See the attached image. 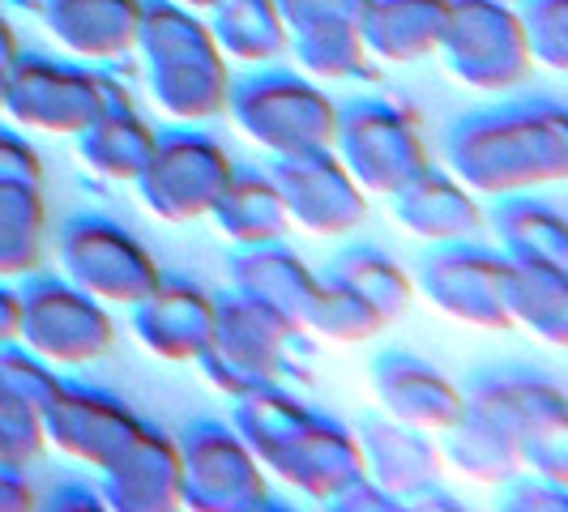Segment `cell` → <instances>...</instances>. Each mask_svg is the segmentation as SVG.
I'll return each instance as SVG.
<instances>
[{"instance_id": "10", "label": "cell", "mask_w": 568, "mask_h": 512, "mask_svg": "<svg viewBox=\"0 0 568 512\" xmlns=\"http://www.w3.org/2000/svg\"><path fill=\"white\" fill-rule=\"evenodd\" d=\"M60 274L99 304L133 308L163 278L159 260L142 239L108 214H78L60 227Z\"/></svg>"}, {"instance_id": "40", "label": "cell", "mask_w": 568, "mask_h": 512, "mask_svg": "<svg viewBox=\"0 0 568 512\" xmlns=\"http://www.w3.org/2000/svg\"><path fill=\"white\" fill-rule=\"evenodd\" d=\"M0 180L43 184V158H39V150L22 133H13V129H0Z\"/></svg>"}, {"instance_id": "4", "label": "cell", "mask_w": 568, "mask_h": 512, "mask_svg": "<svg viewBox=\"0 0 568 512\" xmlns=\"http://www.w3.org/2000/svg\"><path fill=\"white\" fill-rule=\"evenodd\" d=\"M120 103H133V99L108 73L90 64H73V60L22 52L9 69V90H4L0 112L22 129L78 137L90 120H99L108 107H120Z\"/></svg>"}, {"instance_id": "15", "label": "cell", "mask_w": 568, "mask_h": 512, "mask_svg": "<svg viewBox=\"0 0 568 512\" xmlns=\"http://www.w3.org/2000/svg\"><path fill=\"white\" fill-rule=\"evenodd\" d=\"M270 474H278L286 487H295L308 500L338 495L351 479L364 474V453L355 431L329 414L308 410V419L286 436V444L265 461Z\"/></svg>"}, {"instance_id": "11", "label": "cell", "mask_w": 568, "mask_h": 512, "mask_svg": "<svg viewBox=\"0 0 568 512\" xmlns=\"http://www.w3.org/2000/svg\"><path fill=\"white\" fill-rule=\"evenodd\" d=\"M436 57H445L457 82L475 90H517L526 85L535 60L521 34V18L500 0H449V18Z\"/></svg>"}, {"instance_id": "14", "label": "cell", "mask_w": 568, "mask_h": 512, "mask_svg": "<svg viewBox=\"0 0 568 512\" xmlns=\"http://www.w3.org/2000/svg\"><path fill=\"white\" fill-rule=\"evenodd\" d=\"M142 427V419L115 393L73 380H60L57 393L43 406V440L90 470H108Z\"/></svg>"}, {"instance_id": "42", "label": "cell", "mask_w": 568, "mask_h": 512, "mask_svg": "<svg viewBox=\"0 0 568 512\" xmlns=\"http://www.w3.org/2000/svg\"><path fill=\"white\" fill-rule=\"evenodd\" d=\"M43 509L52 512H103V491L99 487L82 483V479H69V483H57L48 491V500H43Z\"/></svg>"}, {"instance_id": "9", "label": "cell", "mask_w": 568, "mask_h": 512, "mask_svg": "<svg viewBox=\"0 0 568 512\" xmlns=\"http://www.w3.org/2000/svg\"><path fill=\"white\" fill-rule=\"evenodd\" d=\"M334 154L364 193H398L410 175L427 167L419 120L394 99H351L338 107Z\"/></svg>"}, {"instance_id": "1", "label": "cell", "mask_w": 568, "mask_h": 512, "mask_svg": "<svg viewBox=\"0 0 568 512\" xmlns=\"http://www.w3.org/2000/svg\"><path fill=\"white\" fill-rule=\"evenodd\" d=\"M449 171L475 197H509L568 175V112L556 99H513L454 120Z\"/></svg>"}, {"instance_id": "24", "label": "cell", "mask_w": 568, "mask_h": 512, "mask_svg": "<svg viewBox=\"0 0 568 512\" xmlns=\"http://www.w3.org/2000/svg\"><path fill=\"white\" fill-rule=\"evenodd\" d=\"M449 18V0H368L364 9V48L385 64H419L436 57Z\"/></svg>"}, {"instance_id": "22", "label": "cell", "mask_w": 568, "mask_h": 512, "mask_svg": "<svg viewBox=\"0 0 568 512\" xmlns=\"http://www.w3.org/2000/svg\"><path fill=\"white\" fill-rule=\"evenodd\" d=\"M355 440L364 453V474L376 487H385L398 504L432 487L445 470V457H440V444L432 440V431L406 427L398 419H364Z\"/></svg>"}, {"instance_id": "33", "label": "cell", "mask_w": 568, "mask_h": 512, "mask_svg": "<svg viewBox=\"0 0 568 512\" xmlns=\"http://www.w3.org/2000/svg\"><path fill=\"white\" fill-rule=\"evenodd\" d=\"M385 329V316L372 308L368 299L346 286L342 278H334L329 269L316 274L313 299L304 308V334H316L325 341H342V346H355V341H368Z\"/></svg>"}, {"instance_id": "20", "label": "cell", "mask_w": 568, "mask_h": 512, "mask_svg": "<svg viewBox=\"0 0 568 512\" xmlns=\"http://www.w3.org/2000/svg\"><path fill=\"white\" fill-rule=\"evenodd\" d=\"M394 201V218L427 244H454V239H475L484 231V205L479 197L457 180L454 171H440L427 163L419 175H410Z\"/></svg>"}, {"instance_id": "25", "label": "cell", "mask_w": 568, "mask_h": 512, "mask_svg": "<svg viewBox=\"0 0 568 512\" xmlns=\"http://www.w3.org/2000/svg\"><path fill=\"white\" fill-rule=\"evenodd\" d=\"M227 278H231V290H240L248 299H261L274 313H283L304 325V308L313 299L316 274L295 248H286L283 239L235 248V256H231L227 265Z\"/></svg>"}, {"instance_id": "3", "label": "cell", "mask_w": 568, "mask_h": 512, "mask_svg": "<svg viewBox=\"0 0 568 512\" xmlns=\"http://www.w3.org/2000/svg\"><path fill=\"white\" fill-rule=\"evenodd\" d=\"M227 112L235 129L274 158L325 150L338 133V103L308 73L291 69H261L231 82Z\"/></svg>"}, {"instance_id": "19", "label": "cell", "mask_w": 568, "mask_h": 512, "mask_svg": "<svg viewBox=\"0 0 568 512\" xmlns=\"http://www.w3.org/2000/svg\"><path fill=\"white\" fill-rule=\"evenodd\" d=\"M142 0H43V27L69 57L112 64L138 52Z\"/></svg>"}, {"instance_id": "35", "label": "cell", "mask_w": 568, "mask_h": 512, "mask_svg": "<svg viewBox=\"0 0 568 512\" xmlns=\"http://www.w3.org/2000/svg\"><path fill=\"white\" fill-rule=\"evenodd\" d=\"M57 385H60L57 368L43 363L22 341H4L0 346V401L27 406V410L43 414V406L57 393Z\"/></svg>"}, {"instance_id": "2", "label": "cell", "mask_w": 568, "mask_h": 512, "mask_svg": "<svg viewBox=\"0 0 568 512\" xmlns=\"http://www.w3.org/2000/svg\"><path fill=\"white\" fill-rule=\"evenodd\" d=\"M300 341H304L300 320L274 313L270 304L248 299L240 290H227L214 299V329L197 355V368L219 393L240 398L256 385L300 380L295 363Z\"/></svg>"}, {"instance_id": "5", "label": "cell", "mask_w": 568, "mask_h": 512, "mask_svg": "<svg viewBox=\"0 0 568 512\" xmlns=\"http://www.w3.org/2000/svg\"><path fill=\"white\" fill-rule=\"evenodd\" d=\"M462 393L487 406L517 436L526 470L568 483V398L547 371L487 368L475 371Z\"/></svg>"}, {"instance_id": "46", "label": "cell", "mask_w": 568, "mask_h": 512, "mask_svg": "<svg viewBox=\"0 0 568 512\" xmlns=\"http://www.w3.org/2000/svg\"><path fill=\"white\" fill-rule=\"evenodd\" d=\"M180 4H189V9H197V13H210V9L223 4V0H180Z\"/></svg>"}, {"instance_id": "47", "label": "cell", "mask_w": 568, "mask_h": 512, "mask_svg": "<svg viewBox=\"0 0 568 512\" xmlns=\"http://www.w3.org/2000/svg\"><path fill=\"white\" fill-rule=\"evenodd\" d=\"M9 69H13V64L0 60V103H4V90H9Z\"/></svg>"}, {"instance_id": "43", "label": "cell", "mask_w": 568, "mask_h": 512, "mask_svg": "<svg viewBox=\"0 0 568 512\" xmlns=\"http://www.w3.org/2000/svg\"><path fill=\"white\" fill-rule=\"evenodd\" d=\"M30 509H39V495L27 483V474L13 470V465H0V512H30Z\"/></svg>"}, {"instance_id": "12", "label": "cell", "mask_w": 568, "mask_h": 512, "mask_svg": "<svg viewBox=\"0 0 568 512\" xmlns=\"http://www.w3.org/2000/svg\"><path fill=\"white\" fill-rule=\"evenodd\" d=\"M415 286L432 308L454 316L470 329L505 334L513 329L505 308V253L484 248L475 239L432 244V253L419 260Z\"/></svg>"}, {"instance_id": "28", "label": "cell", "mask_w": 568, "mask_h": 512, "mask_svg": "<svg viewBox=\"0 0 568 512\" xmlns=\"http://www.w3.org/2000/svg\"><path fill=\"white\" fill-rule=\"evenodd\" d=\"M154 137L159 133L145 124V115L133 103H120L78 133V154L94 175L115 180V184H133L154 150Z\"/></svg>"}, {"instance_id": "21", "label": "cell", "mask_w": 568, "mask_h": 512, "mask_svg": "<svg viewBox=\"0 0 568 512\" xmlns=\"http://www.w3.org/2000/svg\"><path fill=\"white\" fill-rule=\"evenodd\" d=\"M145 78L159 112H168L171 120L205 124L227 115L235 78L227 73V57L219 48H193L163 60H145Z\"/></svg>"}, {"instance_id": "45", "label": "cell", "mask_w": 568, "mask_h": 512, "mask_svg": "<svg viewBox=\"0 0 568 512\" xmlns=\"http://www.w3.org/2000/svg\"><path fill=\"white\" fill-rule=\"evenodd\" d=\"M22 57V43H18V30L9 27V18L0 13V60L4 64H13V60Z\"/></svg>"}, {"instance_id": "44", "label": "cell", "mask_w": 568, "mask_h": 512, "mask_svg": "<svg viewBox=\"0 0 568 512\" xmlns=\"http://www.w3.org/2000/svg\"><path fill=\"white\" fill-rule=\"evenodd\" d=\"M18 320H22V299H18L13 286L0 278V346L18 341Z\"/></svg>"}, {"instance_id": "7", "label": "cell", "mask_w": 568, "mask_h": 512, "mask_svg": "<svg viewBox=\"0 0 568 512\" xmlns=\"http://www.w3.org/2000/svg\"><path fill=\"white\" fill-rule=\"evenodd\" d=\"M231 171L235 163L223 142H214L210 133H197V129H171L154 137V150L133 184H138L142 205L159 223L184 227V223L210 218L214 201L227 188Z\"/></svg>"}, {"instance_id": "36", "label": "cell", "mask_w": 568, "mask_h": 512, "mask_svg": "<svg viewBox=\"0 0 568 512\" xmlns=\"http://www.w3.org/2000/svg\"><path fill=\"white\" fill-rule=\"evenodd\" d=\"M517 18H521V34H526L530 60L542 64V69H551V73H565L568 0H526V4H517Z\"/></svg>"}, {"instance_id": "6", "label": "cell", "mask_w": 568, "mask_h": 512, "mask_svg": "<svg viewBox=\"0 0 568 512\" xmlns=\"http://www.w3.org/2000/svg\"><path fill=\"white\" fill-rule=\"evenodd\" d=\"M180 449V509L193 512H261L274 509L270 479L244 436L223 419H193L175 440Z\"/></svg>"}, {"instance_id": "31", "label": "cell", "mask_w": 568, "mask_h": 512, "mask_svg": "<svg viewBox=\"0 0 568 512\" xmlns=\"http://www.w3.org/2000/svg\"><path fill=\"white\" fill-rule=\"evenodd\" d=\"M48 239V205L43 184L0 180V278H30L43 265Z\"/></svg>"}, {"instance_id": "23", "label": "cell", "mask_w": 568, "mask_h": 512, "mask_svg": "<svg viewBox=\"0 0 568 512\" xmlns=\"http://www.w3.org/2000/svg\"><path fill=\"white\" fill-rule=\"evenodd\" d=\"M445 449L440 457L454 465L457 474H466L470 483L484 487H505L513 474H521V444L509 427L500 423L487 406L462 393V414L440 431Z\"/></svg>"}, {"instance_id": "27", "label": "cell", "mask_w": 568, "mask_h": 512, "mask_svg": "<svg viewBox=\"0 0 568 512\" xmlns=\"http://www.w3.org/2000/svg\"><path fill=\"white\" fill-rule=\"evenodd\" d=\"M210 223H214L219 235L231 239L235 248L283 239L286 227H291V223H286L283 197H278V184L270 180V171H256V167L231 171L223 197L214 201V209H210Z\"/></svg>"}, {"instance_id": "48", "label": "cell", "mask_w": 568, "mask_h": 512, "mask_svg": "<svg viewBox=\"0 0 568 512\" xmlns=\"http://www.w3.org/2000/svg\"><path fill=\"white\" fill-rule=\"evenodd\" d=\"M500 4H513V9H517V4H526V0H500Z\"/></svg>"}, {"instance_id": "38", "label": "cell", "mask_w": 568, "mask_h": 512, "mask_svg": "<svg viewBox=\"0 0 568 512\" xmlns=\"http://www.w3.org/2000/svg\"><path fill=\"white\" fill-rule=\"evenodd\" d=\"M278 13H283L286 30H308L321 27V22H364V9L368 0H274Z\"/></svg>"}, {"instance_id": "13", "label": "cell", "mask_w": 568, "mask_h": 512, "mask_svg": "<svg viewBox=\"0 0 568 512\" xmlns=\"http://www.w3.org/2000/svg\"><path fill=\"white\" fill-rule=\"evenodd\" d=\"M270 180L278 184V197H283L291 227L338 239V235H351V231L368 223V193L355 184L351 171L342 167L334 145L274 158Z\"/></svg>"}, {"instance_id": "41", "label": "cell", "mask_w": 568, "mask_h": 512, "mask_svg": "<svg viewBox=\"0 0 568 512\" xmlns=\"http://www.w3.org/2000/svg\"><path fill=\"white\" fill-rule=\"evenodd\" d=\"M334 512H398L402 504L385 491V487H376L368 474H359V479H351V483L342 487L338 495H329L325 500Z\"/></svg>"}, {"instance_id": "26", "label": "cell", "mask_w": 568, "mask_h": 512, "mask_svg": "<svg viewBox=\"0 0 568 512\" xmlns=\"http://www.w3.org/2000/svg\"><path fill=\"white\" fill-rule=\"evenodd\" d=\"M505 308L513 329H526L547 346H568V269L505 256Z\"/></svg>"}, {"instance_id": "39", "label": "cell", "mask_w": 568, "mask_h": 512, "mask_svg": "<svg viewBox=\"0 0 568 512\" xmlns=\"http://www.w3.org/2000/svg\"><path fill=\"white\" fill-rule=\"evenodd\" d=\"M505 487H509L505 509H513V512H565L568 509V483H556V479H547V474H530V479L513 474Z\"/></svg>"}, {"instance_id": "30", "label": "cell", "mask_w": 568, "mask_h": 512, "mask_svg": "<svg viewBox=\"0 0 568 512\" xmlns=\"http://www.w3.org/2000/svg\"><path fill=\"white\" fill-rule=\"evenodd\" d=\"M210 34L219 52L244 64H270L291 52V30L274 0H223L210 9Z\"/></svg>"}, {"instance_id": "32", "label": "cell", "mask_w": 568, "mask_h": 512, "mask_svg": "<svg viewBox=\"0 0 568 512\" xmlns=\"http://www.w3.org/2000/svg\"><path fill=\"white\" fill-rule=\"evenodd\" d=\"M291 52L313 82H368L376 73V60L364 48V34L355 22H321L295 30Z\"/></svg>"}, {"instance_id": "8", "label": "cell", "mask_w": 568, "mask_h": 512, "mask_svg": "<svg viewBox=\"0 0 568 512\" xmlns=\"http://www.w3.org/2000/svg\"><path fill=\"white\" fill-rule=\"evenodd\" d=\"M22 299V320H18V341L34 350L52 368H85L103 359L115 341V320L108 304L85 295L64 274L60 278H39L30 274L27 286L18 290Z\"/></svg>"}, {"instance_id": "34", "label": "cell", "mask_w": 568, "mask_h": 512, "mask_svg": "<svg viewBox=\"0 0 568 512\" xmlns=\"http://www.w3.org/2000/svg\"><path fill=\"white\" fill-rule=\"evenodd\" d=\"M329 274L342 278L346 286H355L372 308L385 316V325H394L415 299V278L402 269L394 256L372 248V244H355V248L338 253L329 260Z\"/></svg>"}, {"instance_id": "37", "label": "cell", "mask_w": 568, "mask_h": 512, "mask_svg": "<svg viewBox=\"0 0 568 512\" xmlns=\"http://www.w3.org/2000/svg\"><path fill=\"white\" fill-rule=\"evenodd\" d=\"M48 449L43 440V414L27 410V406H9L0 401V465H13V470H27L34 465Z\"/></svg>"}, {"instance_id": "18", "label": "cell", "mask_w": 568, "mask_h": 512, "mask_svg": "<svg viewBox=\"0 0 568 512\" xmlns=\"http://www.w3.org/2000/svg\"><path fill=\"white\" fill-rule=\"evenodd\" d=\"M372 393L389 419L440 436L462 414V389L419 355H381L372 363Z\"/></svg>"}, {"instance_id": "16", "label": "cell", "mask_w": 568, "mask_h": 512, "mask_svg": "<svg viewBox=\"0 0 568 512\" xmlns=\"http://www.w3.org/2000/svg\"><path fill=\"white\" fill-rule=\"evenodd\" d=\"M214 329V295L193 278L163 274L154 290L133 304V334L168 363H197Z\"/></svg>"}, {"instance_id": "29", "label": "cell", "mask_w": 568, "mask_h": 512, "mask_svg": "<svg viewBox=\"0 0 568 512\" xmlns=\"http://www.w3.org/2000/svg\"><path fill=\"white\" fill-rule=\"evenodd\" d=\"M491 231H496L505 256L547 260V265H565L568 269V223L551 201L530 197V193L496 197Z\"/></svg>"}, {"instance_id": "17", "label": "cell", "mask_w": 568, "mask_h": 512, "mask_svg": "<svg viewBox=\"0 0 568 512\" xmlns=\"http://www.w3.org/2000/svg\"><path fill=\"white\" fill-rule=\"evenodd\" d=\"M103 474V504L115 512H171L180 509V449L168 431L145 423L133 444L115 457Z\"/></svg>"}]
</instances>
